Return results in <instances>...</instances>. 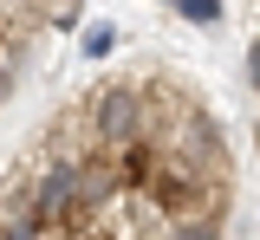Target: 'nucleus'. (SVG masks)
<instances>
[{"label": "nucleus", "mask_w": 260, "mask_h": 240, "mask_svg": "<svg viewBox=\"0 0 260 240\" xmlns=\"http://www.w3.org/2000/svg\"><path fill=\"white\" fill-rule=\"evenodd\" d=\"M85 124H91L98 149L150 143V98H143V78H104L91 98H85Z\"/></svg>", "instance_id": "1"}, {"label": "nucleus", "mask_w": 260, "mask_h": 240, "mask_svg": "<svg viewBox=\"0 0 260 240\" xmlns=\"http://www.w3.org/2000/svg\"><path fill=\"white\" fill-rule=\"evenodd\" d=\"M91 149V124H85V104H65L59 117L46 124V143L32 156H85Z\"/></svg>", "instance_id": "2"}, {"label": "nucleus", "mask_w": 260, "mask_h": 240, "mask_svg": "<svg viewBox=\"0 0 260 240\" xmlns=\"http://www.w3.org/2000/svg\"><path fill=\"white\" fill-rule=\"evenodd\" d=\"M228 221H208V214H195V221H169V240H221Z\"/></svg>", "instance_id": "3"}, {"label": "nucleus", "mask_w": 260, "mask_h": 240, "mask_svg": "<svg viewBox=\"0 0 260 240\" xmlns=\"http://www.w3.org/2000/svg\"><path fill=\"white\" fill-rule=\"evenodd\" d=\"M111 46H117V26H111V20H98V26H85V52H91V59H104Z\"/></svg>", "instance_id": "4"}, {"label": "nucleus", "mask_w": 260, "mask_h": 240, "mask_svg": "<svg viewBox=\"0 0 260 240\" xmlns=\"http://www.w3.org/2000/svg\"><path fill=\"white\" fill-rule=\"evenodd\" d=\"M176 13H189V20H215L221 0H176Z\"/></svg>", "instance_id": "5"}, {"label": "nucleus", "mask_w": 260, "mask_h": 240, "mask_svg": "<svg viewBox=\"0 0 260 240\" xmlns=\"http://www.w3.org/2000/svg\"><path fill=\"white\" fill-rule=\"evenodd\" d=\"M247 85H254V91H260V39H254V46H247Z\"/></svg>", "instance_id": "6"}]
</instances>
